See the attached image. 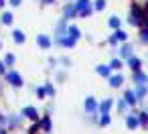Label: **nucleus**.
<instances>
[{"label": "nucleus", "instance_id": "obj_1", "mask_svg": "<svg viewBox=\"0 0 148 134\" xmlns=\"http://www.w3.org/2000/svg\"><path fill=\"white\" fill-rule=\"evenodd\" d=\"M6 79H8L12 85H16V87H18V85H23L21 75H18V73H14V71H8V73H6Z\"/></svg>", "mask_w": 148, "mask_h": 134}, {"label": "nucleus", "instance_id": "obj_2", "mask_svg": "<svg viewBox=\"0 0 148 134\" xmlns=\"http://www.w3.org/2000/svg\"><path fill=\"white\" fill-rule=\"evenodd\" d=\"M23 114H25L27 118H33V120L37 118V110H35V108H25V112H23Z\"/></svg>", "mask_w": 148, "mask_h": 134}, {"label": "nucleus", "instance_id": "obj_3", "mask_svg": "<svg viewBox=\"0 0 148 134\" xmlns=\"http://www.w3.org/2000/svg\"><path fill=\"white\" fill-rule=\"evenodd\" d=\"M12 39H14L16 43H23V41H25V35H23L21 31H14V33H12Z\"/></svg>", "mask_w": 148, "mask_h": 134}, {"label": "nucleus", "instance_id": "obj_4", "mask_svg": "<svg viewBox=\"0 0 148 134\" xmlns=\"http://www.w3.org/2000/svg\"><path fill=\"white\" fill-rule=\"evenodd\" d=\"M39 45H41V47H49V39H47L45 35H39Z\"/></svg>", "mask_w": 148, "mask_h": 134}, {"label": "nucleus", "instance_id": "obj_5", "mask_svg": "<svg viewBox=\"0 0 148 134\" xmlns=\"http://www.w3.org/2000/svg\"><path fill=\"white\" fill-rule=\"evenodd\" d=\"M2 23H4V25H10V23H12V14H10V12L2 14Z\"/></svg>", "mask_w": 148, "mask_h": 134}, {"label": "nucleus", "instance_id": "obj_6", "mask_svg": "<svg viewBox=\"0 0 148 134\" xmlns=\"http://www.w3.org/2000/svg\"><path fill=\"white\" fill-rule=\"evenodd\" d=\"M122 83V77L118 75V77H112V85H120Z\"/></svg>", "mask_w": 148, "mask_h": 134}, {"label": "nucleus", "instance_id": "obj_7", "mask_svg": "<svg viewBox=\"0 0 148 134\" xmlns=\"http://www.w3.org/2000/svg\"><path fill=\"white\" fill-rule=\"evenodd\" d=\"M14 63V55H6V65H12Z\"/></svg>", "mask_w": 148, "mask_h": 134}, {"label": "nucleus", "instance_id": "obj_8", "mask_svg": "<svg viewBox=\"0 0 148 134\" xmlns=\"http://www.w3.org/2000/svg\"><path fill=\"white\" fill-rule=\"evenodd\" d=\"M126 98H128V102H134V100H136V96H134L132 91H128V93H126Z\"/></svg>", "mask_w": 148, "mask_h": 134}, {"label": "nucleus", "instance_id": "obj_9", "mask_svg": "<svg viewBox=\"0 0 148 134\" xmlns=\"http://www.w3.org/2000/svg\"><path fill=\"white\" fill-rule=\"evenodd\" d=\"M130 65L136 69V67H138V59H130Z\"/></svg>", "mask_w": 148, "mask_h": 134}, {"label": "nucleus", "instance_id": "obj_10", "mask_svg": "<svg viewBox=\"0 0 148 134\" xmlns=\"http://www.w3.org/2000/svg\"><path fill=\"white\" fill-rule=\"evenodd\" d=\"M97 71H99V73H101V75H108V67H99V69H97Z\"/></svg>", "mask_w": 148, "mask_h": 134}, {"label": "nucleus", "instance_id": "obj_11", "mask_svg": "<svg viewBox=\"0 0 148 134\" xmlns=\"http://www.w3.org/2000/svg\"><path fill=\"white\" fill-rule=\"evenodd\" d=\"M93 108H95V104H93L91 100H87V110H93Z\"/></svg>", "mask_w": 148, "mask_h": 134}, {"label": "nucleus", "instance_id": "obj_12", "mask_svg": "<svg viewBox=\"0 0 148 134\" xmlns=\"http://www.w3.org/2000/svg\"><path fill=\"white\" fill-rule=\"evenodd\" d=\"M128 124H130V126H136L138 122H136V118H130V120H128Z\"/></svg>", "mask_w": 148, "mask_h": 134}, {"label": "nucleus", "instance_id": "obj_13", "mask_svg": "<svg viewBox=\"0 0 148 134\" xmlns=\"http://www.w3.org/2000/svg\"><path fill=\"white\" fill-rule=\"evenodd\" d=\"M10 4H12V6H18V4H21V0H10Z\"/></svg>", "mask_w": 148, "mask_h": 134}, {"label": "nucleus", "instance_id": "obj_14", "mask_svg": "<svg viewBox=\"0 0 148 134\" xmlns=\"http://www.w3.org/2000/svg\"><path fill=\"white\" fill-rule=\"evenodd\" d=\"M2 71H4V65H2V63H0V73H2Z\"/></svg>", "mask_w": 148, "mask_h": 134}, {"label": "nucleus", "instance_id": "obj_15", "mask_svg": "<svg viewBox=\"0 0 148 134\" xmlns=\"http://www.w3.org/2000/svg\"><path fill=\"white\" fill-rule=\"evenodd\" d=\"M43 2H47V4H49V2H53V0H43Z\"/></svg>", "mask_w": 148, "mask_h": 134}, {"label": "nucleus", "instance_id": "obj_16", "mask_svg": "<svg viewBox=\"0 0 148 134\" xmlns=\"http://www.w3.org/2000/svg\"><path fill=\"white\" fill-rule=\"evenodd\" d=\"M2 4H4V0H0V6H2Z\"/></svg>", "mask_w": 148, "mask_h": 134}, {"label": "nucleus", "instance_id": "obj_17", "mask_svg": "<svg viewBox=\"0 0 148 134\" xmlns=\"http://www.w3.org/2000/svg\"><path fill=\"white\" fill-rule=\"evenodd\" d=\"M0 134H4V130H0Z\"/></svg>", "mask_w": 148, "mask_h": 134}]
</instances>
